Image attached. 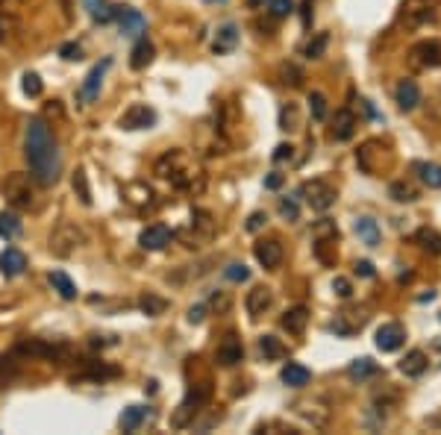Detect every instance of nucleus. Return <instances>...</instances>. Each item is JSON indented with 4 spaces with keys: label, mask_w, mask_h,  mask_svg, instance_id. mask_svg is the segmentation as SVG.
I'll return each instance as SVG.
<instances>
[{
    "label": "nucleus",
    "mask_w": 441,
    "mask_h": 435,
    "mask_svg": "<svg viewBox=\"0 0 441 435\" xmlns=\"http://www.w3.org/2000/svg\"><path fill=\"white\" fill-rule=\"evenodd\" d=\"M24 156L30 165V176L38 186H53L59 180V150H56V138L48 127L45 118H30L27 130H24Z\"/></svg>",
    "instance_id": "1"
},
{
    "label": "nucleus",
    "mask_w": 441,
    "mask_h": 435,
    "mask_svg": "<svg viewBox=\"0 0 441 435\" xmlns=\"http://www.w3.org/2000/svg\"><path fill=\"white\" fill-rule=\"evenodd\" d=\"M4 197L6 203L18 212H27L35 206V188H33V176L30 174H9L4 180Z\"/></svg>",
    "instance_id": "2"
},
{
    "label": "nucleus",
    "mask_w": 441,
    "mask_h": 435,
    "mask_svg": "<svg viewBox=\"0 0 441 435\" xmlns=\"http://www.w3.org/2000/svg\"><path fill=\"white\" fill-rule=\"evenodd\" d=\"M86 244V232L79 230L77 224L65 221V224H59L53 232H50V253L59 256V259H68V256L77 250V247H83Z\"/></svg>",
    "instance_id": "3"
},
{
    "label": "nucleus",
    "mask_w": 441,
    "mask_h": 435,
    "mask_svg": "<svg viewBox=\"0 0 441 435\" xmlns=\"http://www.w3.org/2000/svg\"><path fill=\"white\" fill-rule=\"evenodd\" d=\"M109 68H112V59H100L97 65H91V71L86 74L83 86H79V91H77L79 103H94V101H97L100 86H104V77H106V71H109Z\"/></svg>",
    "instance_id": "4"
},
{
    "label": "nucleus",
    "mask_w": 441,
    "mask_h": 435,
    "mask_svg": "<svg viewBox=\"0 0 441 435\" xmlns=\"http://www.w3.org/2000/svg\"><path fill=\"white\" fill-rule=\"evenodd\" d=\"M300 194L306 197V203L315 209V212H327L333 203H335V188L324 180H312L306 183L303 188H300Z\"/></svg>",
    "instance_id": "5"
},
{
    "label": "nucleus",
    "mask_w": 441,
    "mask_h": 435,
    "mask_svg": "<svg viewBox=\"0 0 441 435\" xmlns=\"http://www.w3.org/2000/svg\"><path fill=\"white\" fill-rule=\"evenodd\" d=\"M15 353L33 356V359H59V356H65V347L53 341H42V339H24L15 344Z\"/></svg>",
    "instance_id": "6"
},
{
    "label": "nucleus",
    "mask_w": 441,
    "mask_h": 435,
    "mask_svg": "<svg viewBox=\"0 0 441 435\" xmlns=\"http://www.w3.org/2000/svg\"><path fill=\"white\" fill-rule=\"evenodd\" d=\"M156 124V112L147 103H133L121 118H118V127L121 130H150Z\"/></svg>",
    "instance_id": "7"
},
{
    "label": "nucleus",
    "mask_w": 441,
    "mask_h": 435,
    "mask_svg": "<svg viewBox=\"0 0 441 435\" xmlns=\"http://www.w3.org/2000/svg\"><path fill=\"white\" fill-rule=\"evenodd\" d=\"M115 18H118V27H121V35H127V38H142L147 30V18L133 6H118Z\"/></svg>",
    "instance_id": "8"
},
{
    "label": "nucleus",
    "mask_w": 441,
    "mask_h": 435,
    "mask_svg": "<svg viewBox=\"0 0 441 435\" xmlns=\"http://www.w3.org/2000/svg\"><path fill=\"white\" fill-rule=\"evenodd\" d=\"M365 324H368L365 309H342V312L335 315V321L330 324V329L335 335H356Z\"/></svg>",
    "instance_id": "9"
},
{
    "label": "nucleus",
    "mask_w": 441,
    "mask_h": 435,
    "mask_svg": "<svg viewBox=\"0 0 441 435\" xmlns=\"http://www.w3.org/2000/svg\"><path fill=\"white\" fill-rule=\"evenodd\" d=\"M153 171L159 174V176H165V180H177L179 174H186L189 168H186V156H183V150H168L162 159H156V165H153Z\"/></svg>",
    "instance_id": "10"
},
{
    "label": "nucleus",
    "mask_w": 441,
    "mask_h": 435,
    "mask_svg": "<svg viewBox=\"0 0 441 435\" xmlns=\"http://www.w3.org/2000/svg\"><path fill=\"white\" fill-rule=\"evenodd\" d=\"M403 341H406V329L400 327V324H383L376 329V347L383 350V353H394V350H400L403 347Z\"/></svg>",
    "instance_id": "11"
},
{
    "label": "nucleus",
    "mask_w": 441,
    "mask_h": 435,
    "mask_svg": "<svg viewBox=\"0 0 441 435\" xmlns=\"http://www.w3.org/2000/svg\"><path fill=\"white\" fill-rule=\"evenodd\" d=\"M253 256H256V262L262 268L274 271V268L283 265V244H279L277 239H265V242H259L253 247Z\"/></svg>",
    "instance_id": "12"
},
{
    "label": "nucleus",
    "mask_w": 441,
    "mask_h": 435,
    "mask_svg": "<svg viewBox=\"0 0 441 435\" xmlns=\"http://www.w3.org/2000/svg\"><path fill=\"white\" fill-rule=\"evenodd\" d=\"M242 359H245V347H242V341H238L235 335H227V339L220 341L218 350H215V362L220 368H233V365H238Z\"/></svg>",
    "instance_id": "13"
},
{
    "label": "nucleus",
    "mask_w": 441,
    "mask_h": 435,
    "mask_svg": "<svg viewBox=\"0 0 441 435\" xmlns=\"http://www.w3.org/2000/svg\"><path fill=\"white\" fill-rule=\"evenodd\" d=\"M138 244L145 250H165L171 244V230L165 224H150L138 232Z\"/></svg>",
    "instance_id": "14"
},
{
    "label": "nucleus",
    "mask_w": 441,
    "mask_h": 435,
    "mask_svg": "<svg viewBox=\"0 0 441 435\" xmlns=\"http://www.w3.org/2000/svg\"><path fill=\"white\" fill-rule=\"evenodd\" d=\"M412 65L418 68H435L441 65V45L438 42H420L412 47Z\"/></svg>",
    "instance_id": "15"
},
{
    "label": "nucleus",
    "mask_w": 441,
    "mask_h": 435,
    "mask_svg": "<svg viewBox=\"0 0 441 435\" xmlns=\"http://www.w3.org/2000/svg\"><path fill=\"white\" fill-rule=\"evenodd\" d=\"M271 303H274V294H271V288H265V286H256V288L247 294V300H245L250 318H262V315L271 309Z\"/></svg>",
    "instance_id": "16"
},
{
    "label": "nucleus",
    "mask_w": 441,
    "mask_h": 435,
    "mask_svg": "<svg viewBox=\"0 0 441 435\" xmlns=\"http://www.w3.org/2000/svg\"><path fill=\"white\" fill-rule=\"evenodd\" d=\"M203 409L197 400H191L189 394H186V400L179 403L177 409H174V414H171V426L174 429H186V426H194V418H197V412Z\"/></svg>",
    "instance_id": "17"
},
{
    "label": "nucleus",
    "mask_w": 441,
    "mask_h": 435,
    "mask_svg": "<svg viewBox=\"0 0 441 435\" xmlns=\"http://www.w3.org/2000/svg\"><path fill=\"white\" fill-rule=\"evenodd\" d=\"M394 101L403 112H412L418 103H420V89L415 80H400L397 89H394Z\"/></svg>",
    "instance_id": "18"
},
{
    "label": "nucleus",
    "mask_w": 441,
    "mask_h": 435,
    "mask_svg": "<svg viewBox=\"0 0 441 435\" xmlns=\"http://www.w3.org/2000/svg\"><path fill=\"white\" fill-rule=\"evenodd\" d=\"M27 271V256L15 247H6L0 253V273L4 276H21Z\"/></svg>",
    "instance_id": "19"
},
{
    "label": "nucleus",
    "mask_w": 441,
    "mask_h": 435,
    "mask_svg": "<svg viewBox=\"0 0 441 435\" xmlns=\"http://www.w3.org/2000/svg\"><path fill=\"white\" fill-rule=\"evenodd\" d=\"M356 132V115L350 109H338L333 118V138L335 142H347Z\"/></svg>",
    "instance_id": "20"
},
{
    "label": "nucleus",
    "mask_w": 441,
    "mask_h": 435,
    "mask_svg": "<svg viewBox=\"0 0 441 435\" xmlns=\"http://www.w3.org/2000/svg\"><path fill=\"white\" fill-rule=\"evenodd\" d=\"M147 418H150L147 406H127L121 412V418H118V426H121V432H138Z\"/></svg>",
    "instance_id": "21"
},
{
    "label": "nucleus",
    "mask_w": 441,
    "mask_h": 435,
    "mask_svg": "<svg viewBox=\"0 0 441 435\" xmlns=\"http://www.w3.org/2000/svg\"><path fill=\"white\" fill-rule=\"evenodd\" d=\"M279 380H283L286 385H291V388H303V385L312 383V371L306 365H300V362H289L283 368V373H279Z\"/></svg>",
    "instance_id": "22"
},
{
    "label": "nucleus",
    "mask_w": 441,
    "mask_h": 435,
    "mask_svg": "<svg viewBox=\"0 0 441 435\" xmlns=\"http://www.w3.org/2000/svg\"><path fill=\"white\" fill-rule=\"evenodd\" d=\"M86 9H89V18L94 24H109L115 21V15H118V6L109 4V0H83Z\"/></svg>",
    "instance_id": "23"
},
{
    "label": "nucleus",
    "mask_w": 441,
    "mask_h": 435,
    "mask_svg": "<svg viewBox=\"0 0 441 435\" xmlns=\"http://www.w3.org/2000/svg\"><path fill=\"white\" fill-rule=\"evenodd\" d=\"M427 365H430V359L424 350H409L403 356V362H400V373H403V377H420V373L427 371Z\"/></svg>",
    "instance_id": "24"
},
{
    "label": "nucleus",
    "mask_w": 441,
    "mask_h": 435,
    "mask_svg": "<svg viewBox=\"0 0 441 435\" xmlns=\"http://www.w3.org/2000/svg\"><path fill=\"white\" fill-rule=\"evenodd\" d=\"M283 329L286 332H291V335H303V329H306V324H309V312H306V306H294V309H289L286 315H283Z\"/></svg>",
    "instance_id": "25"
},
{
    "label": "nucleus",
    "mask_w": 441,
    "mask_h": 435,
    "mask_svg": "<svg viewBox=\"0 0 441 435\" xmlns=\"http://www.w3.org/2000/svg\"><path fill=\"white\" fill-rule=\"evenodd\" d=\"M153 45L147 42V38H138L135 42V47H133V53H130V68L133 71H142V68H147L150 62H153Z\"/></svg>",
    "instance_id": "26"
},
{
    "label": "nucleus",
    "mask_w": 441,
    "mask_h": 435,
    "mask_svg": "<svg viewBox=\"0 0 441 435\" xmlns=\"http://www.w3.org/2000/svg\"><path fill=\"white\" fill-rule=\"evenodd\" d=\"M235 45H238V27H235V24L218 27V35H215V42H212V50H215V53H230Z\"/></svg>",
    "instance_id": "27"
},
{
    "label": "nucleus",
    "mask_w": 441,
    "mask_h": 435,
    "mask_svg": "<svg viewBox=\"0 0 441 435\" xmlns=\"http://www.w3.org/2000/svg\"><path fill=\"white\" fill-rule=\"evenodd\" d=\"M168 300L165 298H159V294H153V291H145L142 298H138V309H142L147 318H159V315H165L168 312Z\"/></svg>",
    "instance_id": "28"
},
{
    "label": "nucleus",
    "mask_w": 441,
    "mask_h": 435,
    "mask_svg": "<svg viewBox=\"0 0 441 435\" xmlns=\"http://www.w3.org/2000/svg\"><path fill=\"white\" fill-rule=\"evenodd\" d=\"M21 232H24L21 218L15 212H0V239L15 242V239H21Z\"/></svg>",
    "instance_id": "29"
},
{
    "label": "nucleus",
    "mask_w": 441,
    "mask_h": 435,
    "mask_svg": "<svg viewBox=\"0 0 441 435\" xmlns=\"http://www.w3.org/2000/svg\"><path fill=\"white\" fill-rule=\"evenodd\" d=\"M48 280H50L53 291H59V298H62V300H74V298H77V286L71 283V276H68V273L53 271V273L48 276Z\"/></svg>",
    "instance_id": "30"
},
{
    "label": "nucleus",
    "mask_w": 441,
    "mask_h": 435,
    "mask_svg": "<svg viewBox=\"0 0 441 435\" xmlns=\"http://www.w3.org/2000/svg\"><path fill=\"white\" fill-rule=\"evenodd\" d=\"M356 235L368 247H376L379 244V227H376L374 218H359V221H356Z\"/></svg>",
    "instance_id": "31"
},
{
    "label": "nucleus",
    "mask_w": 441,
    "mask_h": 435,
    "mask_svg": "<svg viewBox=\"0 0 441 435\" xmlns=\"http://www.w3.org/2000/svg\"><path fill=\"white\" fill-rule=\"evenodd\" d=\"M415 171L420 176V183L430 188H441V165L435 162H415Z\"/></svg>",
    "instance_id": "32"
},
{
    "label": "nucleus",
    "mask_w": 441,
    "mask_h": 435,
    "mask_svg": "<svg viewBox=\"0 0 441 435\" xmlns=\"http://www.w3.org/2000/svg\"><path fill=\"white\" fill-rule=\"evenodd\" d=\"M415 239H418L420 250H427V253H432V256H438V253H441V232H438V230L424 227V230H418Z\"/></svg>",
    "instance_id": "33"
},
{
    "label": "nucleus",
    "mask_w": 441,
    "mask_h": 435,
    "mask_svg": "<svg viewBox=\"0 0 441 435\" xmlns=\"http://www.w3.org/2000/svg\"><path fill=\"white\" fill-rule=\"evenodd\" d=\"M315 256H318V262H324L327 268H333L338 262L335 239H315Z\"/></svg>",
    "instance_id": "34"
},
{
    "label": "nucleus",
    "mask_w": 441,
    "mask_h": 435,
    "mask_svg": "<svg viewBox=\"0 0 441 435\" xmlns=\"http://www.w3.org/2000/svg\"><path fill=\"white\" fill-rule=\"evenodd\" d=\"M71 186H74V194L79 197L83 206H91V188H89V174L83 168H77L74 176H71Z\"/></svg>",
    "instance_id": "35"
},
{
    "label": "nucleus",
    "mask_w": 441,
    "mask_h": 435,
    "mask_svg": "<svg viewBox=\"0 0 441 435\" xmlns=\"http://www.w3.org/2000/svg\"><path fill=\"white\" fill-rule=\"evenodd\" d=\"M374 373H376V365L368 359V356H362V359H353L350 368H347V377H350V380H359V383H362V380H371Z\"/></svg>",
    "instance_id": "36"
},
{
    "label": "nucleus",
    "mask_w": 441,
    "mask_h": 435,
    "mask_svg": "<svg viewBox=\"0 0 441 435\" xmlns=\"http://www.w3.org/2000/svg\"><path fill=\"white\" fill-rule=\"evenodd\" d=\"M259 350H262V356H265V359H271V362H277V359H283V356H286V347L279 344V339H274V335H262V339H259Z\"/></svg>",
    "instance_id": "37"
},
{
    "label": "nucleus",
    "mask_w": 441,
    "mask_h": 435,
    "mask_svg": "<svg viewBox=\"0 0 441 435\" xmlns=\"http://www.w3.org/2000/svg\"><path fill=\"white\" fill-rule=\"evenodd\" d=\"M327 45H330V35L327 33H318L315 38H312V42L306 45V59H320V56H324V50H327Z\"/></svg>",
    "instance_id": "38"
},
{
    "label": "nucleus",
    "mask_w": 441,
    "mask_h": 435,
    "mask_svg": "<svg viewBox=\"0 0 441 435\" xmlns=\"http://www.w3.org/2000/svg\"><path fill=\"white\" fill-rule=\"evenodd\" d=\"M309 112H312L315 121H324V118H327V97L320 94V91H312L309 94Z\"/></svg>",
    "instance_id": "39"
},
{
    "label": "nucleus",
    "mask_w": 441,
    "mask_h": 435,
    "mask_svg": "<svg viewBox=\"0 0 441 435\" xmlns=\"http://www.w3.org/2000/svg\"><path fill=\"white\" fill-rule=\"evenodd\" d=\"M389 194L394 197L397 203H412L415 197H418V194H415V188H412V186H406V183H391V186H389Z\"/></svg>",
    "instance_id": "40"
},
{
    "label": "nucleus",
    "mask_w": 441,
    "mask_h": 435,
    "mask_svg": "<svg viewBox=\"0 0 441 435\" xmlns=\"http://www.w3.org/2000/svg\"><path fill=\"white\" fill-rule=\"evenodd\" d=\"M315 239H338V230H335V221H330V218H320V221L315 224L312 230Z\"/></svg>",
    "instance_id": "41"
},
{
    "label": "nucleus",
    "mask_w": 441,
    "mask_h": 435,
    "mask_svg": "<svg viewBox=\"0 0 441 435\" xmlns=\"http://www.w3.org/2000/svg\"><path fill=\"white\" fill-rule=\"evenodd\" d=\"M224 276L230 283H245L247 276H250V271H247V265L245 262H233V265H227L224 268Z\"/></svg>",
    "instance_id": "42"
},
{
    "label": "nucleus",
    "mask_w": 441,
    "mask_h": 435,
    "mask_svg": "<svg viewBox=\"0 0 441 435\" xmlns=\"http://www.w3.org/2000/svg\"><path fill=\"white\" fill-rule=\"evenodd\" d=\"M279 130H286V132L297 130V109H294L291 103L279 109Z\"/></svg>",
    "instance_id": "43"
},
{
    "label": "nucleus",
    "mask_w": 441,
    "mask_h": 435,
    "mask_svg": "<svg viewBox=\"0 0 441 435\" xmlns=\"http://www.w3.org/2000/svg\"><path fill=\"white\" fill-rule=\"evenodd\" d=\"M21 89H24V94L27 97H38V94H42V77H38V74H24V83H21Z\"/></svg>",
    "instance_id": "44"
},
{
    "label": "nucleus",
    "mask_w": 441,
    "mask_h": 435,
    "mask_svg": "<svg viewBox=\"0 0 441 435\" xmlns=\"http://www.w3.org/2000/svg\"><path fill=\"white\" fill-rule=\"evenodd\" d=\"M268 9H271L274 18H286V15L294 12V0H271Z\"/></svg>",
    "instance_id": "45"
},
{
    "label": "nucleus",
    "mask_w": 441,
    "mask_h": 435,
    "mask_svg": "<svg viewBox=\"0 0 441 435\" xmlns=\"http://www.w3.org/2000/svg\"><path fill=\"white\" fill-rule=\"evenodd\" d=\"M279 74H283V83H289V86L303 83V71H300L297 65H283V68H279Z\"/></svg>",
    "instance_id": "46"
},
{
    "label": "nucleus",
    "mask_w": 441,
    "mask_h": 435,
    "mask_svg": "<svg viewBox=\"0 0 441 435\" xmlns=\"http://www.w3.org/2000/svg\"><path fill=\"white\" fill-rule=\"evenodd\" d=\"M279 215H283L286 221H297L300 218V209H297V203L291 200V197H283V200H279Z\"/></svg>",
    "instance_id": "47"
},
{
    "label": "nucleus",
    "mask_w": 441,
    "mask_h": 435,
    "mask_svg": "<svg viewBox=\"0 0 441 435\" xmlns=\"http://www.w3.org/2000/svg\"><path fill=\"white\" fill-rule=\"evenodd\" d=\"M333 291H335L342 300H347L350 294H353V286H350V280H345V276H335V280H333Z\"/></svg>",
    "instance_id": "48"
},
{
    "label": "nucleus",
    "mask_w": 441,
    "mask_h": 435,
    "mask_svg": "<svg viewBox=\"0 0 441 435\" xmlns=\"http://www.w3.org/2000/svg\"><path fill=\"white\" fill-rule=\"evenodd\" d=\"M427 115L432 118V121H438V124H441V91L430 94V103H427Z\"/></svg>",
    "instance_id": "49"
},
{
    "label": "nucleus",
    "mask_w": 441,
    "mask_h": 435,
    "mask_svg": "<svg viewBox=\"0 0 441 435\" xmlns=\"http://www.w3.org/2000/svg\"><path fill=\"white\" fill-rule=\"evenodd\" d=\"M209 306L218 309V312H227L230 309V294L227 291H215L212 298H209Z\"/></svg>",
    "instance_id": "50"
},
{
    "label": "nucleus",
    "mask_w": 441,
    "mask_h": 435,
    "mask_svg": "<svg viewBox=\"0 0 441 435\" xmlns=\"http://www.w3.org/2000/svg\"><path fill=\"white\" fill-rule=\"evenodd\" d=\"M265 224H268V215H265V212H253V215L247 218V232H259Z\"/></svg>",
    "instance_id": "51"
},
{
    "label": "nucleus",
    "mask_w": 441,
    "mask_h": 435,
    "mask_svg": "<svg viewBox=\"0 0 441 435\" xmlns=\"http://www.w3.org/2000/svg\"><path fill=\"white\" fill-rule=\"evenodd\" d=\"M294 159V147L291 145H279L274 150V162H291Z\"/></svg>",
    "instance_id": "52"
},
{
    "label": "nucleus",
    "mask_w": 441,
    "mask_h": 435,
    "mask_svg": "<svg viewBox=\"0 0 441 435\" xmlns=\"http://www.w3.org/2000/svg\"><path fill=\"white\" fill-rule=\"evenodd\" d=\"M59 53H62V59H68V62H74V59H83V50H79V45H62V50H59Z\"/></svg>",
    "instance_id": "53"
},
{
    "label": "nucleus",
    "mask_w": 441,
    "mask_h": 435,
    "mask_svg": "<svg viewBox=\"0 0 441 435\" xmlns=\"http://www.w3.org/2000/svg\"><path fill=\"white\" fill-rule=\"evenodd\" d=\"M203 318H206V306H191V309H189V321H191V324H200Z\"/></svg>",
    "instance_id": "54"
},
{
    "label": "nucleus",
    "mask_w": 441,
    "mask_h": 435,
    "mask_svg": "<svg viewBox=\"0 0 441 435\" xmlns=\"http://www.w3.org/2000/svg\"><path fill=\"white\" fill-rule=\"evenodd\" d=\"M279 186H283V174H277V171H274V174H268V176H265V188L277 191Z\"/></svg>",
    "instance_id": "55"
},
{
    "label": "nucleus",
    "mask_w": 441,
    "mask_h": 435,
    "mask_svg": "<svg viewBox=\"0 0 441 435\" xmlns=\"http://www.w3.org/2000/svg\"><path fill=\"white\" fill-rule=\"evenodd\" d=\"M12 30H15V24L9 21V18L4 21V15H0V38H4V42H6V38L12 35Z\"/></svg>",
    "instance_id": "56"
},
{
    "label": "nucleus",
    "mask_w": 441,
    "mask_h": 435,
    "mask_svg": "<svg viewBox=\"0 0 441 435\" xmlns=\"http://www.w3.org/2000/svg\"><path fill=\"white\" fill-rule=\"evenodd\" d=\"M356 273H359V276H374V265L365 262V259H362V262H356Z\"/></svg>",
    "instance_id": "57"
},
{
    "label": "nucleus",
    "mask_w": 441,
    "mask_h": 435,
    "mask_svg": "<svg viewBox=\"0 0 441 435\" xmlns=\"http://www.w3.org/2000/svg\"><path fill=\"white\" fill-rule=\"evenodd\" d=\"M48 115H56V118H62L65 112H62V103H59V101H53V103H48V109H45Z\"/></svg>",
    "instance_id": "58"
},
{
    "label": "nucleus",
    "mask_w": 441,
    "mask_h": 435,
    "mask_svg": "<svg viewBox=\"0 0 441 435\" xmlns=\"http://www.w3.org/2000/svg\"><path fill=\"white\" fill-rule=\"evenodd\" d=\"M62 6H65V15L71 18V0H62Z\"/></svg>",
    "instance_id": "59"
},
{
    "label": "nucleus",
    "mask_w": 441,
    "mask_h": 435,
    "mask_svg": "<svg viewBox=\"0 0 441 435\" xmlns=\"http://www.w3.org/2000/svg\"><path fill=\"white\" fill-rule=\"evenodd\" d=\"M247 4H250V6H262V4H265V0H247Z\"/></svg>",
    "instance_id": "60"
},
{
    "label": "nucleus",
    "mask_w": 441,
    "mask_h": 435,
    "mask_svg": "<svg viewBox=\"0 0 441 435\" xmlns=\"http://www.w3.org/2000/svg\"><path fill=\"white\" fill-rule=\"evenodd\" d=\"M209 4H224V0H209Z\"/></svg>",
    "instance_id": "61"
}]
</instances>
